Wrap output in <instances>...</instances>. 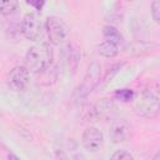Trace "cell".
Masks as SVG:
<instances>
[{
  "label": "cell",
  "instance_id": "1",
  "mask_svg": "<svg viewBox=\"0 0 160 160\" xmlns=\"http://www.w3.org/2000/svg\"><path fill=\"white\" fill-rule=\"evenodd\" d=\"M52 56V49L48 44H36L26 51L25 66L30 71L40 74L51 66Z\"/></svg>",
  "mask_w": 160,
  "mask_h": 160
},
{
  "label": "cell",
  "instance_id": "2",
  "mask_svg": "<svg viewBox=\"0 0 160 160\" xmlns=\"http://www.w3.org/2000/svg\"><path fill=\"white\" fill-rule=\"evenodd\" d=\"M135 112L142 118H155L159 114V95L156 90L145 89L138 96L135 95Z\"/></svg>",
  "mask_w": 160,
  "mask_h": 160
},
{
  "label": "cell",
  "instance_id": "3",
  "mask_svg": "<svg viewBox=\"0 0 160 160\" xmlns=\"http://www.w3.org/2000/svg\"><path fill=\"white\" fill-rule=\"evenodd\" d=\"M48 38L54 45H64L70 39V28L59 16H48L45 21Z\"/></svg>",
  "mask_w": 160,
  "mask_h": 160
},
{
  "label": "cell",
  "instance_id": "4",
  "mask_svg": "<svg viewBox=\"0 0 160 160\" xmlns=\"http://www.w3.org/2000/svg\"><path fill=\"white\" fill-rule=\"evenodd\" d=\"M100 70H101L100 65L96 61H92L89 65L81 85L79 86V89L76 90V92L74 95L76 101H80V100L85 99L100 84Z\"/></svg>",
  "mask_w": 160,
  "mask_h": 160
},
{
  "label": "cell",
  "instance_id": "5",
  "mask_svg": "<svg viewBox=\"0 0 160 160\" xmlns=\"http://www.w3.org/2000/svg\"><path fill=\"white\" fill-rule=\"evenodd\" d=\"M29 81H30V70L22 65L14 66L8 72V76H6L8 86L14 91L25 90Z\"/></svg>",
  "mask_w": 160,
  "mask_h": 160
},
{
  "label": "cell",
  "instance_id": "6",
  "mask_svg": "<svg viewBox=\"0 0 160 160\" xmlns=\"http://www.w3.org/2000/svg\"><path fill=\"white\" fill-rule=\"evenodd\" d=\"M42 32V25L40 16L35 12H28L21 21V34L31 41H36Z\"/></svg>",
  "mask_w": 160,
  "mask_h": 160
},
{
  "label": "cell",
  "instance_id": "7",
  "mask_svg": "<svg viewBox=\"0 0 160 160\" xmlns=\"http://www.w3.org/2000/svg\"><path fill=\"white\" fill-rule=\"evenodd\" d=\"M109 138L114 144H120L132 138V126L125 119L114 120L109 129Z\"/></svg>",
  "mask_w": 160,
  "mask_h": 160
},
{
  "label": "cell",
  "instance_id": "8",
  "mask_svg": "<svg viewBox=\"0 0 160 160\" xmlns=\"http://www.w3.org/2000/svg\"><path fill=\"white\" fill-rule=\"evenodd\" d=\"M102 142H104V135L98 128L89 126L84 130L81 136V144L85 150L90 152H98L101 149Z\"/></svg>",
  "mask_w": 160,
  "mask_h": 160
},
{
  "label": "cell",
  "instance_id": "9",
  "mask_svg": "<svg viewBox=\"0 0 160 160\" xmlns=\"http://www.w3.org/2000/svg\"><path fill=\"white\" fill-rule=\"evenodd\" d=\"M94 112L96 119H109L112 118L115 111H116V106L115 104L109 100V99H100L94 106Z\"/></svg>",
  "mask_w": 160,
  "mask_h": 160
},
{
  "label": "cell",
  "instance_id": "10",
  "mask_svg": "<svg viewBox=\"0 0 160 160\" xmlns=\"http://www.w3.org/2000/svg\"><path fill=\"white\" fill-rule=\"evenodd\" d=\"M79 59H80V55L76 49H74V48L66 49V51L64 54V59H62V68L68 75H72L76 71Z\"/></svg>",
  "mask_w": 160,
  "mask_h": 160
},
{
  "label": "cell",
  "instance_id": "11",
  "mask_svg": "<svg viewBox=\"0 0 160 160\" xmlns=\"http://www.w3.org/2000/svg\"><path fill=\"white\" fill-rule=\"evenodd\" d=\"M98 52L104 58L112 59L119 54V45L112 41L105 40L98 45Z\"/></svg>",
  "mask_w": 160,
  "mask_h": 160
},
{
  "label": "cell",
  "instance_id": "12",
  "mask_svg": "<svg viewBox=\"0 0 160 160\" xmlns=\"http://www.w3.org/2000/svg\"><path fill=\"white\" fill-rule=\"evenodd\" d=\"M102 35L105 38V40H109V41H112L115 44H120L122 41V35L119 32V30L111 25H105L102 28Z\"/></svg>",
  "mask_w": 160,
  "mask_h": 160
},
{
  "label": "cell",
  "instance_id": "13",
  "mask_svg": "<svg viewBox=\"0 0 160 160\" xmlns=\"http://www.w3.org/2000/svg\"><path fill=\"white\" fill-rule=\"evenodd\" d=\"M19 0H0V15H11L16 11Z\"/></svg>",
  "mask_w": 160,
  "mask_h": 160
},
{
  "label": "cell",
  "instance_id": "14",
  "mask_svg": "<svg viewBox=\"0 0 160 160\" xmlns=\"http://www.w3.org/2000/svg\"><path fill=\"white\" fill-rule=\"evenodd\" d=\"M115 98L124 101V102H130V101H134V98H135V91L132 89H119L115 91Z\"/></svg>",
  "mask_w": 160,
  "mask_h": 160
},
{
  "label": "cell",
  "instance_id": "15",
  "mask_svg": "<svg viewBox=\"0 0 160 160\" xmlns=\"http://www.w3.org/2000/svg\"><path fill=\"white\" fill-rule=\"evenodd\" d=\"M150 10H151L152 20L156 24H159L160 22V1L159 0H152V2L150 5Z\"/></svg>",
  "mask_w": 160,
  "mask_h": 160
},
{
  "label": "cell",
  "instance_id": "16",
  "mask_svg": "<svg viewBox=\"0 0 160 160\" xmlns=\"http://www.w3.org/2000/svg\"><path fill=\"white\" fill-rule=\"evenodd\" d=\"M121 66H122V64H116V65L111 66V68L106 71V74H105V76H104V79H102V86H105L109 81H111V79H112L114 75L118 72V70H120Z\"/></svg>",
  "mask_w": 160,
  "mask_h": 160
},
{
  "label": "cell",
  "instance_id": "17",
  "mask_svg": "<svg viewBox=\"0 0 160 160\" xmlns=\"http://www.w3.org/2000/svg\"><path fill=\"white\" fill-rule=\"evenodd\" d=\"M111 159H114V160H131V159H134V156L126 150H118L111 155Z\"/></svg>",
  "mask_w": 160,
  "mask_h": 160
},
{
  "label": "cell",
  "instance_id": "18",
  "mask_svg": "<svg viewBox=\"0 0 160 160\" xmlns=\"http://www.w3.org/2000/svg\"><path fill=\"white\" fill-rule=\"evenodd\" d=\"M26 2L30 5V6H32L35 10H38V11H40L42 8H44V4H45V0H26Z\"/></svg>",
  "mask_w": 160,
  "mask_h": 160
},
{
  "label": "cell",
  "instance_id": "19",
  "mask_svg": "<svg viewBox=\"0 0 160 160\" xmlns=\"http://www.w3.org/2000/svg\"><path fill=\"white\" fill-rule=\"evenodd\" d=\"M128 1H134V0H128Z\"/></svg>",
  "mask_w": 160,
  "mask_h": 160
}]
</instances>
